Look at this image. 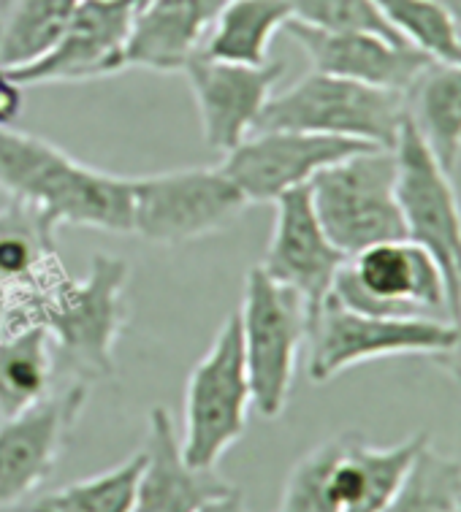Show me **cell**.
<instances>
[{"instance_id": "cell-36", "label": "cell", "mask_w": 461, "mask_h": 512, "mask_svg": "<svg viewBox=\"0 0 461 512\" xmlns=\"http://www.w3.org/2000/svg\"><path fill=\"white\" fill-rule=\"evenodd\" d=\"M0 336H3V326H0Z\"/></svg>"}, {"instance_id": "cell-25", "label": "cell", "mask_w": 461, "mask_h": 512, "mask_svg": "<svg viewBox=\"0 0 461 512\" xmlns=\"http://www.w3.org/2000/svg\"><path fill=\"white\" fill-rule=\"evenodd\" d=\"M461 502V461L426 442L407 466L405 480L383 512H456Z\"/></svg>"}, {"instance_id": "cell-10", "label": "cell", "mask_w": 461, "mask_h": 512, "mask_svg": "<svg viewBox=\"0 0 461 512\" xmlns=\"http://www.w3.org/2000/svg\"><path fill=\"white\" fill-rule=\"evenodd\" d=\"M133 233L152 244H182L226 231L247 209L223 168H185L131 179Z\"/></svg>"}, {"instance_id": "cell-22", "label": "cell", "mask_w": 461, "mask_h": 512, "mask_svg": "<svg viewBox=\"0 0 461 512\" xmlns=\"http://www.w3.org/2000/svg\"><path fill=\"white\" fill-rule=\"evenodd\" d=\"M55 345L38 323L0 336V420L36 407L52 391Z\"/></svg>"}, {"instance_id": "cell-15", "label": "cell", "mask_w": 461, "mask_h": 512, "mask_svg": "<svg viewBox=\"0 0 461 512\" xmlns=\"http://www.w3.org/2000/svg\"><path fill=\"white\" fill-rule=\"evenodd\" d=\"M196 98L204 139L217 152H231L253 133L255 122L283 79L285 66L269 60L264 66H236L209 60L201 52L182 68Z\"/></svg>"}, {"instance_id": "cell-3", "label": "cell", "mask_w": 461, "mask_h": 512, "mask_svg": "<svg viewBox=\"0 0 461 512\" xmlns=\"http://www.w3.org/2000/svg\"><path fill=\"white\" fill-rule=\"evenodd\" d=\"M407 120V93L312 71L269 98L255 131H304L394 149Z\"/></svg>"}, {"instance_id": "cell-9", "label": "cell", "mask_w": 461, "mask_h": 512, "mask_svg": "<svg viewBox=\"0 0 461 512\" xmlns=\"http://www.w3.org/2000/svg\"><path fill=\"white\" fill-rule=\"evenodd\" d=\"M331 296L364 315L451 320L443 271L410 239L375 244L353 255L337 274Z\"/></svg>"}, {"instance_id": "cell-6", "label": "cell", "mask_w": 461, "mask_h": 512, "mask_svg": "<svg viewBox=\"0 0 461 512\" xmlns=\"http://www.w3.org/2000/svg\"><path fill=\"white\" fill-rule=\"evenodd\" d=\"M250 404L253 391L247 380L242 326L239 315H231L188 377L185 437L179 442L185 464L215 469L220 456L245 434Z\"/></svg>"}, {"instance_id": "cell-21", "label": "cell", "mask_w": 461, "mask_h": 512, "mask_svg": "<svg viewBox=\"0 0 461 512\" xmlns=\"http://www.w3.org/2000/svg\"><path fill=\"white\" fill-rule=\"evenodd\" d=\"M291 9L285 0H228L209 30L201 55L236 66H264L277 30L285 28Z\"/></svg>"}, {"instance_id": "cell-2", "label": "cell", "mask_w": 461, "mask_h": 512, "mask_svg": "<svg viewBox=\"0 0 461 512\" xmlns=\"http://www.w3.org/2000/svg\"><path fill=\"white\" fill-rule=\"evenodd\" d=\"M131 266L95 252L85 280L63 274L28 304L25 320L47 328L55 358L87 380L114 374V345L125 326V285Z\"/></svg>"}, {"instance_id": "cell-18", "label": "cell", "mask_w": 461, "mask_h": 512, "mask_svg": "<svg viewBox=\"0 0 461 512\" xmlns=\"http://www.w3.org/2000/svg\"><path fill=\"white\" fill-rule=\"evenodd\" d=\"M142 453L144 466L136 483L133 512H198L209 499L234 488L212 469H193L185 464L174 420L166 407L150 410V431Z\"/></svg>"}, {"instance_id": "cell-29", "label": "cell", "mask_w": 461, "mask_h": 512, "mask_svg": "<svg viewBox=\"0 0 461 512\" xmlns=\"http://www.w3.org/2000/svg\"><path fill=\"white\" fill-rule=\"evenodd\" d=\"M291 19L329 33H375L388 41H405L399 36L375 0H285ZM407 44V41H405Z\"/></svg>"}, {"instance_id": "cell-12", "label": "cell", "mask_w": 461, "mask_h": 512, "mask_svg": "<svg viewBox=\"0 0 461 512\" xmlns=\"http://www.w3.org/2000/svg\"><path fill=\"white\" fill-rule=\"evenodd\" d=\"M274 206L277 220L261 269L272 280L299 293L312 328L323 304L329 301L337 274L350 258L323 231L312 209L310 187L288 190L274 201Z\"/></svg>"}, {"instance_id": "cell-4", "label": "cell", "mask_w": 461, "mask_h": 512, "mask_svg": "<svg viewBox=\"0 0 461 512\" xmlns=\"http://www.w3.org/2000/svg\"><path fill=\"white\" fill-rule=\"evenodd\" d=\"M312 209L348 258L367 247L407 239L396 201L394 149L369 147L312 177Z\"/></svg>"}, {"instance_id": "cell-20", "label": "cell", "mask_w": 461, "mask_h": 512, "mask_svg": "<svg viewBox=\"0 0 461 512\" xmlns=\"http://www.w3.org/2000/svg\"><path fill=\"white\" fill-rule=\"evenodd\" d=\"M426 442H432L429 431H418L399 445L375 447L361 431H353L331 472V494L339 512L386 510L405 480L407 466Z\"/></svg>"}, {"instance_id": "cell-35", "label": "cell", "mask_w": 461, "mask_h": 512, "mask_svg": "<svg viewBox=\"0 0 461 512\" xmlns=\"http://www.w3.org/2000/svg\"><path fill=\"white\" fill-rule=\"evenodd\" d=\"M456 512H461V502H459V507H456Z\"/></svg>"}, {"instance_id": "cell-16", "label": "cell", "mask_w": 461, "mask_h": 512, "mask_svg": "<svg viewBox=\"0 0 461 512\" xmlns=\"http://www.w3.org/2000/svg\"><path fill=\"white\" fill-rule=\"evenodd\" d=\"M283 30L310 57L312 71L399 93H410L434 63L405 41H388L375 33H329L299 19H288Z\"/></svg>"}, {"instance_id": "cell-8", "label": "cell", "mask_w": 461, "mask_h": 512, "mask_svg": "<svg viewBox=\"0 0 461 512\" xmlns=\"http://www.w3.org/2000/svg\"><path fill=\"white\" fill-rule=\"evenodd\" d=\"M312 382H329L350 366L391 355H429L440 358L456 342V323L440 317H377L339 304L337 298L320 309L310 334Z\"/></svg>"}, {"instance_id": "cell-1", "label": "cell", "mask_w": 461, "mask_h": 512, "mask_svg": "<svg viewBox=\"0 0 461 512\" xmlns=\"http://www.w3.org/2000/svg\"><path fill=\"white\" fill-rule=\"evenodd\" d=\"M0 190L33 206L52 231L85 225L133 233L131 179L76 163L60 147L30 133L0 128Z\"/></svg>"}, {"instance_id": "cell-33", "label": "cell", "mask_w": 461, "mask_h": 512, "mask_svg": "<svg viewBox=\"0 0 461 512\" xmlns=\"http://www.w3.org/2000/svg\"><path fill=\"white\" fill-rule=\"evenodd\" d=\"M437 3L443 6V11L448 14V19H451L453 28H456L461 38V0H437Z\"/></svg>"}, {"instance_id": "cell-7", "label": "cell", "mask_w": 461, "mask_h": 512, "mask_svg": "<svg viewBox=\"0 0 461 512\" xmlns=\"http://www.w3.org/2000/svg\"><path fill=\"white\" fill-rule=\"evenodd\" d=\"M396 201L410 242L424 247L443 271L451 320L461 309V204L451 171L440 166L407 114L394 147Z\"/></svg>"}, {"instance_id": "cell-30", "label": "cell", "mask_w": 461, "mask_h": 512, "mask_svg": "<svg viewBox=\"0 0 461 512\" xmlns=\"http://www.w3.org/2000/svg\"><path fill=\"white\" fill-rule=\"evenodd\" d=\"M22 106H25L22 84L6 68H0V128H9L22 114Z\"/></svg>"}, {"instance_id": "cell-26", "label": "cell", "mask_w": 461, "mask_h": 512, "mask_svg": "<svg viewBox=\"0 0 461 512\" xmlns=\"http://www.w3.org/2000/svg\"><path fill=\"white\" fill-rule=\"evenodd\" d=\"M142 466L144 453H136L109 472L38 496L22 512H133V496Z\"/></svg>"}, {"instance_id": "cell-27", "label": "cell", "mask_w": 461, "mask_h": 512, "mask_svg": "<svg viewBox=\"0 0 461 512\" xmlns=\"http://www.w3.org/2000/svg\"><path fill=\"white\" fill-rule=\"evenodd\" d=\"M388 25L434 63L461 66V38L437 0H375Z\"/></svg>"}, {"instance_id": "cell-34", "label": "cell", "mask_w": 461, "mask_h": 512, "mask_svg": "<svg viewBox=\"0 0 461 512\" xmlns=\"http://www.w3.org/2000/svg\"><path fill=\"white\" fill-rule=\"evenodd\" d=\"M147 3H152V0H131V6H133V11H139V9H144V6H147Z\"/></svg>"}, {"instance_id": "cell-14", "label": "cell", "mask_w": 461, "mask_h": 512, "mask_svg": "<svg viewBox=\"0 0 461 512\" xmlns=\"http://www.w3.org/2000/svg\"><path fill=\"white\" fill-rule=\"evenodd\" d=\"M85 401L87 382H74L36 407L0 420V507L22 502L52 475Z\"/></svg>"}, {"instance_id": "cell-11", "label": "cell", "mask_w": 461, "mask_h": 512, "mask_svg": "<svg viewBox=\"0 0 461 512\" xmlns=\"http://www.w3.org/2000/svg\"><path fill=\"white\" fill-rule=\"evenodd\" d=\"M369 144L339 136L304 131H255L239 147L226 152L223 171L245 193L250 204H264L310 185L312 177Z\"/></svg>"}, {"instance_id": "cell-17", "label": "cell", "mask_w": 461, "mask_h": 512, "mask_svg": "<svg viewBox=\"0 0 461 512\" xmlns=\"http://www.w3.org/2000/svg\"><path fill=\"white\" fill-rule=\"evenodd\" d=\"M60 277L55 231L36 209L9 198L0 209V326H28V304Z\"/></svg>"}, {"instance_id": "cell-5", "label": "cell", "mask_w": 461, "mask_h": 512, "mask_svg": "<svg viewBox=\"0 0 461 512\" xmlns=\"http://www.w3.org/2000/svg\"><path fill=\"white\" fill-rule=\"evenodd\" d=\"M236 315L255 410L264 418H280L291 396L299 353L310 334L307 307L299 293L272 280L261 266H253Z\"/></svg>"}, {"instance_id": "cell-23", "label": "cell", "mask_w": 461, "mask_h": 512, "mask_svg": "<svg viewBox=\"0 0 461 512\" xmlns=\"http://www.w3.org/2000/svg\"><path fill=\"white\" fill-rule=\"evenodd\" d=\"M407 114L440 166L453 171L461 155V66L426 68L407 93Z\"/></svg>"}, {"instance_id": "cell-19", "label": "cell", "mask_w": 461, "mask_h": 512, "mask_svg": "<svg viewBox=\"0 0 461 512\" xmlns=\"http://www.w3.org/2000/svg\"><path fill=\"white\" fill-rule=\"evenodd\" d=\"M228 0H152L136 11L128 36V66L182 71L198 55Z\"/></svg>"}, {"instance_id": "cell-28", "label": "cell", "mask_w": 461, "mask_h": 512, "mask_svg": "<svg viewBox=\"0 0 461 512\" xmlns=\"http://www.w3.org/2000/svg\"><path fill=\"white\" fill-rule=\"evenodd\" d=\"M353 431L334 434L293 466L285 480L283 499L277 512H339L334 494H331V472L342 450L348 447Z\"/></svg>"}, {"instance_id": "cell-31", "label": "cell", "mask_w": 461, "mask_h": 512, "mask_svg": "<svg viewBox=\"0 0 461 512\" xmlns=\"http://www.w3.org/2000/svg\"><path fill=\"white\" fill-rule=\"evenodd\" d=\"M198 512H247L245 507V496L239 488H231L228 494L223 496H215V499H209L204 507Z\"/></svg>"}, {"instance_id": "cell-32", "label": "cell", "mask_w": 461, "mask_h": 512, "mask_svg": "<svg viewBox=\"0 0 461 512\" xmlns=\"http://www.w3.org/2000/svg\"><path fill=\"white\" fill-rule=\"evenodd\" d=\"M453 323H456V342H453V347L448 350V353L440 355V358H434V361H437V364H443L445 369H451L453 377L461 382V309H459V317H456Z\"/></svg>"}, {"instance_id": "cell-13", "label": "cell", "mask_w": 461, "mask_h": 512, "mask_svg": "<svg viewBox=\"0 0 461 512\" xmlns=\"http://www.w3.org/2000/svg\"><path fill=\"white\" fill-rule=\"evenodd\" d=\"M136 11L131 0H82L57 44L36 63L9 71L22 87L44 82H85L123 71Z\"/></svg>"}, {"instance_id": "cell-24", "label": "cell", "mask_w": 461, "mask_h": 512, "mask_svg": "<svg viewBox=\"0 0 461 512\" xmlns=\"http://www.w3.org/2000/svg\"><path fill=\"white\" fill-rule=\"evenodd\" d=\"M82 0H0V68L36 63L63 36Z\"/></svg>"}]
</instances>
